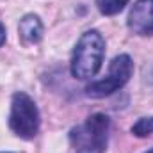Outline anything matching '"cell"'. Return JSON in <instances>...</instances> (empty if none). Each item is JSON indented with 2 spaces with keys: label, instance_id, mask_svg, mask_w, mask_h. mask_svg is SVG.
<instances>
[{
  "label": "cell",
  "instance_id": "cell-6",
  "mask_svg": "<svg viewBox=\"0 0 153 153\" xmlns=\"http://www.w3.org/2000/svg\"><path fill=\"white\" fill-rule=\"evenodd\" d=\"M18 32H20V38L25 43H30V45L39 43L43 38V23L36 14H25L20 20Z\"/></svg>",
  "mask_w": 153,
  "mask_h": 153
},
{
  "label": "cell",
  "instance_id": "cell-10",
  "mask_svg": "<svg viewBox=\"0 0 153 153\" xmlns=\"http://www.w3.org/2000/svg\"><path fill=\"white\" fill-rule=\"evenodd\" d=\"M144 153H153V148H152V150H148V152H144Z\"/></svg>",
  "mask_w": 153,
  "mask_h": 153
},
{
  "label": "cell",
  "instance_id": "cell-5",
  "mask_svg": "<svg viewBox=\"0 0 153 153\" xmlns=\"http://www.w3.org/2000/svg\"><path fill=\"white\" fill-rule=\"evenodd\" d=\"M126 23L135 36H153V0H137L130 9Z\"/></svg>",
  "mask_w": 153,
  "mask_h": 153
},
{
  "label": "cell",
  "instance_id": "cell-3",
  "mask_svg": "<svg viewBox=\"0 0 153 153\" xmlns=\"http://www.w3.org/2000/svg\"><path fill=\"white\" fill-rule=\"evenodd\" d=\"M41 116L36 102L23 91L14 93L11 100V112H9V128L20 139L30 141L38 135Z\"/></svg>",
  "mask_w": 153,
  "mask_h": 153
},
{
  "label": "cell",
  "instance_id": "cell-2",
  "mask_svg": "<svg viewBox=\"0 0 153 153\" xmlns=\"http://www.w3.org/2000/svg\"><path fill=\"white\" fill-rule=\"evenodd\" d=\"M111 119L109 116L96 112L89 116L84 123L70 130V146L71 153H103L109 141Z\"/></svg>",
  "mask_w": 153,
  "mask_h": 153
},
{
  "label": "cell",
  "instance_id": "cell-7",
  "mask_svg": "<svg viewBox=\"0 0 153 153\" xmlns=\"http://www.w3.org/2000/svg\"><path fill=\"white\" fill-rule=\"evenodd\" d=\"M126 4H128V0H96L100 13L105 16H114L117 13H121Z\"/></svg>",
  "mask_w": 153,
  "mask_h": 153
},
{
  "label": "cell",
  "instance_id": "cell-1",
  "mask_svg": "<svg viewBox=\"0 0 153 153\" xmlns=\"http://www.w3.org/2000/svg\"><path fill=\"white\" fill-rule=\"evenodd\" d=\"M105 55V39L98 30H87L76 41L71 53V75L78 80H89L102 68Z\"/></svg>",
  "mask_w": 153,
  "mask_h": 153
},
{
  "label": "cell",
  "instance_id": "cell-8",
  "mask_svg": "<svg viewBox=\"0 0 153 153\" xmlns=\"http://www.w3.org/2000/svg\"><path fill=\"white\" fill-rule=\"evenodd\" d=\"M132 134L135 137H148V135H152L153 134V116L137 119V123L132 126Z\"/></svg>",
  "mask_w": 153,
  "mask_h": 153
},
{
  "label": "cell",
  "instance_id": "cell-4",
  "mask_svg": "<svg viewBox=\"0 0 153 153\" xmlns=\"http://www.w3.org/2000/svg\"><path fill=\"white\" fill-rule=\"evenodd\" d=\"M134 71V62L130 59V55L126 53H119L111 61L109 66V73L105 78L100 80H93L91 84L85 85V94L89 98H105L111 96L112 93L119 91L132 76Z\"/></svg>",
  "mask_w": 153,
  "mask_h": 153
},
{
  "label": "cell",
  "instance_id": "cell-9",
  "mask_svg": "<svg viewBox=\"0 0 153 153\" xmlns=\"http://www.w3.org/2000/svg\"><path fill=\"white\" fill-rule=\"evenodd\" d=\"M4 41H5V29H4V25L0 23V46L4 45Z\"/></svg>",
  "mask_w": 153,
  "mask_h": 153
}]
</instances>
